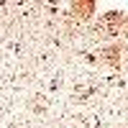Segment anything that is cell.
<instances>
[{
	"instance_id": "obj_1",
	"label": "cell",
	"mask_w": 128,
	"mask_h": 128,
	"mask_svg": "<svg viewBox=\"0 0 128 128\" xmlns=\"http://www.w3.org/2000/svg\"><path fill=\"white\" fill-rule=\"evenodd\" d=\"M95 10H98V3H95V0H74L72 3V16H77L82 20L92 18Z\"/></svg>"
},
{
	"instance_id": "obj_2",
	"label": "cell",
	"mask_w": 128,
	"mask_h": 128,
	"mask_svg": "<svg viewBox=\"0 0 128 128\" xmlns=\"http://www.w3.org/2000/svg\"><path fill=\"white\" fill-rule=\"evenodd\" d=\"M105 62H108L113 69L120 67V44H110L108 49H105Z\"/></svg>"
}]
</instances>
